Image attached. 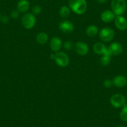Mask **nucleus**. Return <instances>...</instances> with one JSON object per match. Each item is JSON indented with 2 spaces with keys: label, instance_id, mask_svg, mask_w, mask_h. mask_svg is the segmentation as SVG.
I'll return each instance as SVG.
<instances>
[{
  "label": "nucleus",
  "instance_id": "nucleus-24",
  "mask_svg": "<svg viewBox=\"0 0 127 127\" xmlns=\"http://www.w3.org/2000/svg\"><path fill=\"white\" fill-rule=\"evenodd\" d=\"M103 85L106 88H110L113 85V82L111 81L110 79H106L103 82Z\"/></svg>",
  "mask_w": 127,
  "mask_h": 127
},
{
  "label": "nucleus",
  "instance_id": "nucleus-19",
  "mask_svg": "<svg viewBox=\"0 0 127 127\" xmlns=\"http://www.w3.org/2000/svg\"><path fill=\"white\" fill-rule=\"evenodd\" d=\"M111 61V55L110 54H105L103 55L100 59V64L102 65H109V64L110 63Z\"/></svg>",
  "mask_w": 127,
  "mask_h": 127
},
{
  "label": "nucleus",
  "instance_id": "nucleus-26",
  "mask_svg": "<svg viewBox=\"0 0 127 127\" xmlns=\"http://www.w3.org/2000/svg\"><path fill=\"white\" fill-rule=\"evenodd\" d=\"M97 1L100 4H104L107 1V0H97Z\"/></svg>",
  "mask_w": 127,
  "mask_h": 127
},
{
  "label": "nucleus",
  "instance_id": "nucleus-11",
  "mask_svg": "<svg viewBox=\"0 0 127 127\" xmlns=\"http://www.w3.org/2000/svg\"><path fill=\"white\" fill-rule=\"evenodd\" d=\"M115 24L119 30L124 31L127 28V21L122 16H117L115 19Z\"/></svg>",
  "mask_w": 127,
  "mask_h": 127
},
{
  "label": "nucleus",
  "instance_id": "nucleus-14",
  "mask_svg": "<svg viewBox=\"0 0 127 127\" xmlns=\"http://www.w3.org/2000/svg\"><path fill=\"white\" fill-rule=\"evenodd\" d=\"M113 84L117 87H124L127 84V78L123 75L116 76L113 80Z\"/></svg>",
  "mask_w": 127,
  "mask_h": 127
},
{
  "label": "nucleus",
  "instance_id": "nucleus-20",
  "mask_svg": "<svg viewBox=\"0 0 127 127\" xmlns=\"http://www.w3.org/2000/svg\"><path fill=\"white\" fill-rule=\"evenodd\" d=\"M120 117L122 120L124 122H127V105H125L123 107L122 111L120 114Z\"/></svg>",
  "mask_w": 127,
  "mask_h": 127
},
{
  "label": "nucleus",
  "instance_id": "nucleus-6",
  "mask_svg": "<svg viewBox=\"0 0 127 127\" xmlns=\"http://www.w3.org/2000/svg\"><path fill=\"white\" fill-rule=\"evenodd\" d=\"M110 103L115 108H120L125 105V98L122 94H115L111 97Z\"/></svg>",
  "mask_w": 127,
  "mask_h": 127
},
{
  "label": "nucleus",
  "instance_id": "nucleus-2",
  "mask_svg": "<svg viewBox=\"0 0 127 127\" xmlns=\"http://www.w3.org/2000/svg\"><path fill=\"white\" fill-rule=\"evenodd\" d=\"M111 8L115 15L122 16L127 9V2L125 0H112Z\"/></svg>",
  "mask_w": 127,
  "mask_h": 127
},
{
  "label": "nucleus",
  "instance_id": "nucleus-27",
  "mask_svg": "<svg viewBox=\"0 0 127 127\" xmlns=\"http://www.w3.org/2000/svg\"><path fill=\"white\" fill-rule=\"evenodd\" d=\"M54 57H55V56H54V54H52L51 55V59L54 60Z\"/></svg>",
  "mask_w": 127,
  "mask_h": 127
},
{
  "label": "nucleus",
  "instance_id": "nucleus-8",
  "mask_svg": "<svg viewBox=\"0 0 127 127\" xmlns=\"http://www.w3.org/2000/svg\"><path fill=\"white\" fill-rule=\"evenodd\" d=\"M93 48H94V52H95V53H96L97 54L111 55L109 51H108V49L107 48V47H106L105 45L104 44L102 43V42H96V43L94 44ZM111 56H112V55H111Z\"/></svg>",
  "mask_w": 127,
  "mask_h": 127
},
{
  "label": "nucleus",
  "instance_id": "nucleus-25",
  "mask_svg": "<svg viewBox=\"0 0 127 127\" xmlns=\"http://www.w3.org/2000/svg\"><path fill=\"white\" fill-rule=\"evenodd\" d=\"M1 19L2 21H3V23H7V22H8V21H9V18H8V17L6 16H5L3 17V18H1Z\"/></svg>",
  "mask_w": 127,
  "mask_h": 127
},
{
  "label": "nucleus",
  "instance_id": "nucleus-23",
  "mask_svg": "<svg viewBox=\"0 0 127 127\" xmlns=\"http://www.w3.org/2000/svg\"><path fill=\"white\" fill-rule=\"evenodd\" d=\"M19 11L18 9H15V10H13L12 12L11 13V16L12 18L13 19H17V18L19 17Z\"/></svg>",
  "mask_w": 127,
  "mask_h": 127
},
{
  "label": "nucleus",
  "instance_id": "nucleus-12",
  "mask_svg": "<svg viewBox=\"0 0 127 127\" xmlns=\"http://www.w3.org/2000/svg\"><path fill=\"white\" fill-rule=\"evenodd\" d=\"M100 18L105 23H110L115 19V14L112 11L105 10L102 13Z\"/></svg>",
  "mask_w": 127,
  "mask_h": 127
},
{
  "label": "nucleus",
  "instance_id": "nucleus-13",
  "mask_svg": "<svg viewBox=\"0 0 127 127\" xmlns=\"http://www.w3.org/2000/svg\"><path fill=\"white\" fill-rule=\"evenodd\" d=\"M50 47L54 52H57L62 47V41L57 37H54L50 41Z\"/></svg>",
  "mask_w": 127,
  "mask_h": 127
},
{
  "label": "nucleus",
  "instance_id": "nucleus-3",
  "mask_svg": "<svg viewBox=\"0 0 127 127\" xmlns=\"http://www.w3.org/2000/svg\"><path fill=\"white\" fill-rule=\"evenodd\" d=\"M36 17L32 13H26L21 18V23L26 29H32L36 24Z\"/></svg>",
  "mask_w": 127,
  "mask_h": 127
},
{
  "label": "nucleus",
  "instance_id": "nucleus-22",
  "mask_svg": "<svg viewBox=\"0 0 127 127\" xmlns=\"http://www.w3.org/2000/svg\"><path fill=\"white\" fill-rule=\"evenodd\" d=\"M64 47L66 50H71L73 47V43L71 41H66L64 44Z\"/></svg>",
  "mask_w": 127,
  "mask_h": 127
},
{
  "label": "nucleus",
  "instance_id": "nucleus-4",
  "mask_svg": "<svg viewBox=\"0 0 127 127\" xmlns=\"http://www.w3.org/2000/svg\"><path fill=\"white\" fill-rule=\"evenodd\" d=\"M54 60L58 65L62 67L67 66L69 63V58L64 52H57L54 54Z\"/></svg>",
  "mask_w": 127,
  "mask_h": 127
},
{
  "label": "nucleus",
  "instance_id": "nucleus-1",
  "mask_svg": "<svg viewBox=\"0 0 127 127\" xmlns=\"http://www.w3.org/2000/svg\"><path fill=\"white\" fill-rule=\"evenodd\" d=\"M69 6L75 14L81 15L86 12L87 3L86 0H69Z\"/></svg>",
  "mask_w": 127,
  "mask_h": 127
},
{
  "label": "nucleus",
  "instance_id": "nucleus-21",
  "mask_svg": "<svg viewBox=\"0 0 127 127\" xmlns=\"http://www.w3.org/2000/svg\"><path fill=\"white\" fill-rule=\"evenodd\" d=\"M41 11H42V8L39 5L34 6L32 9V12L34 15H38L41 13Z\"/></svg>",
  "mask_w": 127,
  "mask_h": 127
},
{
  "label": "nucleus",
  "instance_id": "nucleus-15",
  "mask_svg": "<svg viewBox=\"0 0 127 127\" xmlns=\"http://www.w3.org/2000/svg\"><path fill=\"white\" fill-rule=\"evenodd\" d=\"M30 4L28 0H19L17 4V9L21 13H26L29 9Z\"/></svg>",
  "mask_w": 127,
  "mask_h": 127
},
{
  "label": "nucleus",
  "instance_id": "nucleus-28",
  "mask_svg": "<svg viewBox=\"0 0 127 127\" xmlns=\"http://www.w3.org/2000/svg\"><path fill=\"white\" fill-rule=\"evenodd\" d=\"M124 127V126L120 125V126H118V127Z\"/></svg>",
  "mask_w": 127,
  "mask_h": 127
},
{
  "label": "nucleus",
  "instance_id": "nucleus-7",
  "mask_svg": "<svg viewBox=\"0 0 127 127\" xmlns=\"http://www.w3.org/2000/svg\"><path fill=\"white\" fill-rule=\"evenodd\" d=\"M74 47H75V50L77 53L80 56H85L89 52V46L84 42H76Z\"/></svg>",
  "mask_w": 127,
  "mask_h": 127
},
{
  "label": "nucleus",
  "instance_id": "nucleus-29",
  "mask_svg": "<svg viewBox=\"0 0 127 127\" xmlns=\"http://www.w3.org/2000/svg\"><path fill=\"white\" fill-rule=\"evenodd\" d=\"M1 13H0V19H1Z\"/></svg>",
  "mask_w": 127,
  "mask_h": 127
},
{
  "label": "nucleus",
  "instance_id": "nucleus-5",
  "mask_svg": "<svg viewBox=\"0 0 127 127\" xmlns=\"http://www.w3.org/2000/svg\"><path fill=\"white\" fill-rule=\"evenodd\" d=\"M114 31L110 28H104L100 31L99 36L101 40L105 42H108L114 37Z\"/></svg>",
  "mask_w": 127,
  "mask_h": 127
},
{
  "label": "nucleus",
  "instance_id": "nucleus-9",
  "mask_svg": "<svg viewBox=\"0 0 127 127\" xmlns=\"http://www.w3.org/2000/svg\"><path fill=\"white\" fill-rule=\"evenodd\" d=\"M108 51L111 55L113 56H118L120 55L123 51V47L120 42H113L108 47Z\"/></svg>",
  "mask_w": 127,
  "mask_h": 127
},
{
  "label": "nucleus",
  "instance_id": "nucleus-17",
  "mask_svg": "<svg viewBox=\"0 0 127 127\" xmlns=\"http://www.w3.org/2000/svg\"><path fill=\"white\" fill-rule=\"evenodd\" d=\"M98 28L94 25L89 26L86 29V34L89 37H94L98 34Z\"/></svg>",
  "mask_w": 127,
  "mask_h": 127
},
{
  "label": "nucleus",
  "instance_id": "nucleus-18",
  "mask_svg": "<svg viewBox=\"0 0 127 127\" xmlns=\"http://www.w3.org/2000/svg\"><path fill=\"white\" fill-rule=\"evenodd\" d=\"M59 14L62 18H66L70 15V9L67 6H63L59 9Z\"/></svg>",
  "mask_w": 127,
  "mask_h": 127
},
{
  "label": "nucleus",
  "instance_id": "nucleus-16",
  "mask_svg": "<svg viewBox=\"0 0 127 127\" xmlns=\"http://www.w3.org/2000/svg\"><path fill=\"white\" fill-rule=\"evenodd\" d=\"M49 39V36L46 32H41L38 33V34L36 36V41H37V43L40 44H44L47 42Z\"/></svg>",
  "mask_w": 127,
  "mask_h": 127
},
{
  "label": "nucleus",
  "instance_id": "nucleus-10",
  "mask_svg": "<svg viewBox=\"0 0 127 127\" xmlns=\"http://www.w3.org/2000/svg\"><path fill=\"white\" fill-rule=\"evenodd\" d=\"M59 29L64 33H70L74 30V26L71 22L65 20L59 24Z\"/></svg>",
  "mask_w": 127,
  "mask_h": 127
}]
</instances>
